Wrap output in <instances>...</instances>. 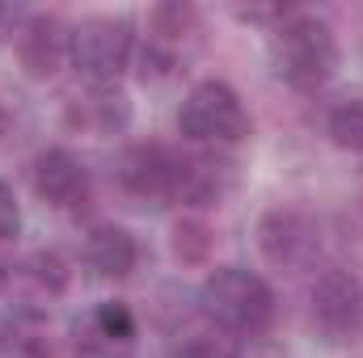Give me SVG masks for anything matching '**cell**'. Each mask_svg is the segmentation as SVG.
<instances>
[{
  "instance_id": "obj_1",
  "label": "cell",
  "mask_w": 363,
  "mask_h": 358,
  "mask_svg": "<svg viewBox=\"0 0 363 358\" xmlns=\"http://www.w3.org/2000/svg\"><path fill=\"white\" fill-rule=\"evenodd\" d=\"M267 59L287 89L313 93L338 72V34L325 17L308 8H287L267 30Z\"/></svg>"
},
{
  "instance_id": "obj_2",
  "label": "cell",
  "mask_w": 363,
  "mask_h": 358,
  "mask_svg": "<svg viewBox=\"0 0 363 358\" xmlns=\"http://www.w3.org/2000/svg\"><path fill=\"white\" fill-rule=\"evenodd\" d=\"M199 304L207 321L228 337H262L279 312L271 282L245 266H216L199 291Z\"/></svg>"
},
{
  "instance_id": "obj_3",
  "label": "cell",
  "mask_w": 363,
  "mask_h": 358,
  "mask_svg": "<svg viewBox=\"0 0 363 358\" xmlns=\"http://www.w3.org/2000/svg\"><path fill=\"white\" fill-rule=\"evenodd\" d=\"M178 135L194 148H228L250 135V114L228 81H199L178 105Z\"/></svg>"
},
{
  "instance_id": "obj_4",
  "label": "cell",
  "mask_w": 363,
  "mask_h": 358,
  "mask_svg": "<svg viewBox=\"0 0 363 358\" xmlns=\"http://www.w3.org/2000/svg\"><path fill=\"white\" fill-rule=\"evenodd\" d=\"M72 42V68L89 81V85H118V76L127 72V64L135 59V21L131 17H81L68 30Z\"/></svg>"
},
{
  "instance_id": "obj_5",
  "label": "cell",
  "mask_w": 363,
  "mask_h": 358,
  "mask_svg": "<svg viewBox=\"0 0 363 358\" xmlns=\"http://www.w3.org/2000/svg\"><path fill=\"white\" fill-rule=\"evenodd\" d=\"M254 241H258V253L262 262L274 270H287V274H300V270H313L321 262V224L304 211V207H271L258 215L254 224Z\"/></svg>"
},
{
  "instance_id": "obj_6",
  "label": "cell",
  "mask_w": 363,
  "mask_h": 358,
  "mask_svg": "<svg viewBox=\"0 0 363 358\" xmlns=\"http://www.w3.org/2000/svg\"><path fill=\"white\" fill-rule=\"evenodd\" d=\"M308 321L325 346H355L363 337V282L351 270H325L308 291Z\"/></svg>"
},
{
  "instance_id": "obj_7",
  "label": "cell",
  "mask_w": 363,
  "mask_h": 358,
  "mask_svg": "<svg viewBox=\"0 0 363 358\" xmlns=\"http://www.w3.org/2000/svg\"><path fill=\"white\" fill-rule=\"evenodd\" d=\"M118 190L140 207H169L178 202V148L165 144H131L114 165Z\"/></svg>"
},
{
  "instance_id": "obj_8",
  "label": "cell",
  "mask_w": 363,
  "mask_h": 358,
  "mask_svg": "<svg viewBox=\"0 0 363 358\" xmlns=\"http://www.w3.org/2000/svg\"><path fill=\"white\" fill-rule=\"evenodd\" d=\"M135 312L123 299H101L85 316L72 321V354L77 358H135Z\"/></svg>"
},
{
  "instance_id": "obj_9",
  "label": "cell",
  "mask_w": 363,
  "mask_h": 358,
  "mask_svg": "<svg viewBox=\"0 0 363 358\" xmlns=\"http://www.w3.org/2000/svg\"><path fill=\"white\" fill-rule=\"evenodd\" d=\"M68 30L55 13H34L21 21L17 30V64L30 81H51L60 76L64 64H72V42H68Z\"/></svg>"
},
{
  "instance_id": "obj_10",
  "label": "cell",
  "mask_w": 363,
  "mask_h": 358,
  "mask_svg": "<svg viewBox=\"0 0 363 358\" xmlns=\"http://www.w3.org/2000/svg\"><path fill=\"white\" fill-rule=\"evenodd\" d=\"M30 185L55 211H81L89 202V169L68 148H43L30 165Z\"/></svg>"
},
{
  "instance_id": "obj_11",
  "label": "cell",
  "mask_w": 363,
  "mask_h": 358,
  "mask_svg": "<svg viewBox=\"0 0 363 358\" xmlns=\"http://www.w3.org/2000/svg\"><path fill=\"white\" fill-rule=\"evenodd\" d=\"M64 122L77 135H93V139L123 135L131 127V97L118 89V85H89V89H81L77 97H68Z\"/></svg>"
},
{
  "instance_id": "obj_12",
  "label": "cell",
  "mask_w": 363,
  "mask_h": 358,
  "mask_svg": "<svg viewBox=\"0 0 363 358\" xmlns=\"http://www.w3.org/2000/svg\"><path fill=\"white\" fill-rule=\"evenodd\" d=\"M237 181V169L220 152H178V202L182 207H220Z\"/></svg>"
},
{
  "instance_id": "obj_13",
  "label": "cell",
  "mask_w": 363,
  "mask_h": 358,
  "mask_svg": "<svg viewBox=\"0 0 363 358\" xmlns=\"http://www.w3.org/2000/svg\"><path fill=\"white\" fill-rule=\"evenodd\" d=\"M81 262L101 282H123L140 270V241L123 224H93L81 245Z\"/></svg>"
},
{
  "instance_id": "obj_14",
  "label": "cell",
  "mask_w": 363,
  "mask_h": 358,
  "mask_svg": "<svg viewBox=\"0 0 363 358\" xmlns=\"http://www.w3.org/2000/svg\"><path fill=\"white\" fill-rule=\"evenodd\" d=\"M0 358H51V329L43 308L13 304L0 312Z\"/></svg>"
},
{
  "instance_id": "obj_15",
  "label": "cell",
  "mask_w": 363,
  "mask_h": 358,
  "mask_svg": "<svg viewBox=\"0 0 363 358\" xmlns=\"http://www.w3.org/2000/svg\"><path fill=\"white\" fill-rule=\"evenodd\" d=\"M169 253H174V262L182 270H203L211 262V253H216L211 224L199 219V215H182L178 224H174V232H169Z\"/></svg>"
},
{
  "instance_id": "obj_16",
  "label": "cell",
  "mask_w": 363,
  "mask_h": 358,
  "mask_svg": "<svg viewBox=\"0 0 363 358\" xmlns=\"http://www.w3.org/2000/svg\"><path fill=\"white\" fill-rule=\"evenodd\" d=\"M199 34V8L194 4H157L152 13H148V38L152 42H161L165 51H174L178 55V47L186 38H194Z\"/></svg>"
},
{
  "instance_id": "obj_17",
  "label": "cell",
  "mask_w": 363,
  "mask_h": 358,
  "mask_svg": "<svg viewBox=\"0 0 363 358\" xmlns=\"http://www.w3.org/2000/svg\"><path fill=\"white\" fill-rule=\"evenodd\" d=\"M325 135L342 152H363V89L338 97L325 110Z\"/></svg>"
},
{
  "instance_id": "obj_18",
  "label": "cell",
  "mask_w": 363,
  "mask_h": 358,
  "mask_svg": "<svg viewBox=\"0 0 363 358\" xmlns=\"http://www.w3.org/2000/svg\"><path fill=\"white\" fill-rule=\"evenodd\" d=\"M21 278H26L38 295L55 299V295L68 291L72 270H68V262H64V253H55V249H38V253H30V258L21 262Z\"/></svg>"
},
{
  "instance_id": "obj_19",
  "label": "cell",
  "mask_w": 363,
  "mask_h": 358,
  "mask_svg": "<svg viewBox=\"0 0 363 358\" xmlns=\"http://www.w3.org/2000/svg\"><path fill=\"white\" fill-rule=\"evenodd\" d=\"M165 358H237L233 337H216V333H190Z\"/></svg>"
},
{
  "instance_id": "obj_20",
  "label": "cell",
  "mask_w": 363,
  "mask_h": 358,
  "mask_svg": "<svg viewBox=\"0 0 363 358\" xmlns=\"http://www.w3.org/2000/svg\"><path fill=\"white\" fill-rule=\"evenodd\" d=\"M17 232H21V207H17L13 185L0 178V245H4V241H13Z\"/></svg>"
},
{
  "instance_id": "obj_21",
  "label": "cell",
  "mask_w": 363,
  "mask_h": 358,
  "mask_svg": "<svg viewBox=\"0 0 363 358\" xmlns=\"http://www.w3.org/2000/svg\"><path fill=\"white\" fill-rule=\"evenodd\" d=\"M9 131H13V114H9V105L0 101V139H9Z\"/></svg>"
},
{
  "instance_id": "obj_22",
  "label": "cell",
  "mask_w": 363,
  "mask_h": 358,
  "mask_svg": "<svg viewBox=\"0 0 363 358\" xmlns=\"http://www.w3.org/2000/svg\"><path fill=\"white\" fill-rule=\"evenodd\" d=\"M4 287H9V270L0 266V291H4Z\"/></svg>"
},
{
  "instance_id": "obj_23",
  "label": "cell",
  "mask_w": 363,
  "mask_h": 358,
  "mask_svg": "<svg viewBox=\"0 0 363 358\" xmlns=\"http://www.w3.org/2000/svg\"><path fill=\"white\" fill-rule=\"evenodd\" d=\"M0 21H4V4H0Z\"/></svg>"
}]
</instances>
